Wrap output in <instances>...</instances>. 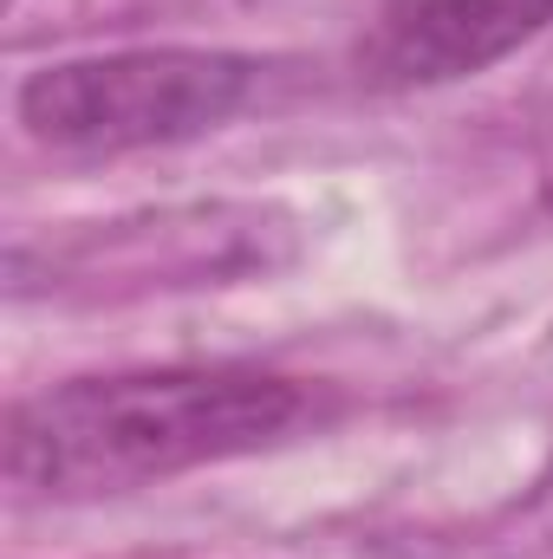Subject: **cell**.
Listing matches in <instances>:
<instances>
[{
    "mask_svg": "<svg viewBox=\"0 0 553 559\" xmlns=\"http://www.w3.org/2000/svg\"><path fill=\"white\" fill-rule=\"evenodd\" d=\"M332 417V391L261 365H138L46 384L7 411L0 468L39 501H105L280 449Z\"/></svg>",
    "mask_w": 553,
    "mask_h": 559,
    "instance_id": "6da1fadb",
    "label": "cell"
},
{
    "mask_svg": "<svg viewBox=\"0 0 553 559\" xmlns=\"http://www.w3.org/2000/svg\"><path fill=\"white\" fill-rule=\"evenodd\" d=\"M261 92V59L228 46H125L20 79L13 118L52 156H138L215 138Z\"/></svg>",
    "mask_w": 553,
    "mask_h": 559,
    "instance_id": "7a4b0ae2",
    "label": "cell"
},
{
    "mask_svg": "<svg viewBox=\"0 0 553 559\" xmlns=\"http://www.w3.org/2000/svg\"><path fill=\"white\" fill-rule=\"evenodd\" d=\"M548 26L553 0H385L352 72L365 92H430L502 66Z\"/></svg>",
    "mask_w": 553,
    "mask_h": 559,
    "instance_id": "3957f363",
    "label": "cell"
}]
</instances>
